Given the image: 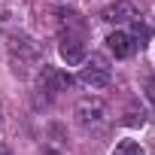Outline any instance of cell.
<instances>
[{
	"label": "cell",
	"mask_w": 155,
	"mask_h": 155,
	"mask_svg": "<svg viewBox=\"0 0 155 155\" xmlns=\"http://www.w3.org/2000/svg\"><path fill=\"white\" fill-rule=\"evenodd\" d=\"M79 82L88 85V88H107L110 85V67L104 58H94L82 73H79Z\"/></svg>",
	"instance_id": "4"
},
{
	"label": "cell",
	"mask_w": 155,
	"mask_h": 155,
	"mask_svg": "<svg viewBox=\"0 0 155 155\" xmlns=\"http://www.w3.org/2000/svg\"><path fill=\"white\" fill-rule=\"evenodd\" d=\"M113 155H143V146L134 143V140H122V143L113 149Z\"/></svg>",
	"instance_id": "8"
},
{
	"label": "cell",
	"mask_w": 155,
	"mask_h": 155,
	"mask_svg": "<svg viewBox=\"0 0 155 155\" xmlns=\"http://www.w3.org/2000/svg\"><path fill=\"white\" fill-rule=\"evenodd\" d=\"M101 18H104L107 25H122V21L140 18V12H137L134 3H128V0H116V3H110V6L101 9Z\"/></svg>",
	"instance_id": "5"
},
{
	"label": "cell",
	"mask_w": 155,
	"mask_h": 155,
	"mask_svg": "<svg viewBox=\"0 0 155 155\" xmlns=\"http://www.w3.org/2000/svg\"><path fill=\"white\" fill-rule=\"evenodd\" d=\"M9 58L15 64V73H25L28 67L40 64V46L31 37H9Z\"/></svg>",
	"instance_id": "2"
},
{
	"label": "cell",
	"mask_w": 155,
	"mask_h": 155,
	"mask_svg": "<svg viewBox=\"0 0 155 155\" xmlns=\"http://www.w3.org/2000/svg\"><path fill=\"white\" fill-rule=\"evenodd\" d=\"M58 52H61V58H64L67 64H73V67L85 61V46H82V40H79V37H70V34H67V37L61 40Z\"/></svg>",
	"instance_id": "6"
},
{
	"label": "cell",
	"mask_w": 155,
	"mask_h": 155,
	"mask_svg": "<svg viewBox=\"0 0 155 155\" xmlns=\"http://www.w3.org/2000/svg\"><path fill=\"white\" fill-rule=\"evenodd\" d=\"M70 82H73V79H70V73H61L58 67H49V64H43V70L37 73V88L46 91L49 97L58 94V91H64Z\"/></svg>",
	"instance_id": "3"
},
{
	"label": "cell",
	"mask_w": 155,
	"mask_h": 155,
	"mask_svg": "<svg viewBox=\"0 0 155 155\" xmlns=\"http://www.w3.org/2000/svg\"><path fill=\"white\" fill-rule=\"evenodd\" d=\"M0 155H12V152H9V149H6V146H0Z\"/></svg>",
	"instance_id": "10"
},
{
	"label": "cell",
	"mask_w": 155,
	"mask_h": 155,
	"mask_svg": "<svg viewBox=\"0 0 155 155\" xmlns=\"http://www.w3.org/2000/svg\"><path fill=\"white\" fill-rule=\"evenodd\" d=\"M107 46H110V52H113L116 58H131L134 49H137L134 37H131V34H122V31L110 34V37H107Z\"/></svg>",
	"instance_id": "7"
},
{
	"label": "cell",
	"mask_w": 155,
	"mask_h": 155,
	"mask_svg": "<svg viewBox=\"0 0 155 155\" xmlns=\"http://www.w3.org/2000/svg\"><path fill=\"white\" fill-rule=\"evenodd\" d=\"M73 113H76V122H79L85 131H97L110 119V110H107V104L101 97H82L79 104H76Z\"/></svg>",
	"instance_id": "1"
},
{
	"label": "cell",
	"mask_w": 155,
	"mask_h": 155,
	"mask_svg": "<svg viewBox=\"0 0 155 155\" xmlns=\"http://www.w3.org/2000/svg\"><path fill=\"white\" fill-rule=\"evenodd\" d=\"M49 155H55V152H49Z\"/></svg>",
	"instance_id": "12"
},
{
	"label": "cell",
	"mask_w": 155,
	"mask_h": 155,
	"mask_svg": "<svg viewBox=\"0 0 155 155\" xmlns=\"http://www.w3.org/2000/svg\"><path fill=\"white\" fill-rule=\"evenodd\" d=\"M0 119H3V104H0Z\"/></svg>",
	"instance_id": "11"
},
{
	"label": "cell",
	"mask_w": 155,
	"mask_h": 155,
	"mask_svg": "<svg viewBox=\"0 0 155 155\" xmlns=\"http://www.w3.org/2000/svg\"><path fill=\"white\" fill-rule=\"evenodd\" d=\"M146 94H149V101H152V107H155V79L146 82Z\"/></svg>",
	"instance_id": "9"
}]
</instances>
